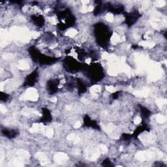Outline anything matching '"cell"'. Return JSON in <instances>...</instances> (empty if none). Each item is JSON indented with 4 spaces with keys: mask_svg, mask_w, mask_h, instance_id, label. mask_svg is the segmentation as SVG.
<instances>
[{
    "mask_svg": "<svg viewBox=\"0 0 167 167\" xmlns=\"http://www.w3.org/2000/svg\"><path fill=\"white\" fill-rule=\"evenodd\" d=\"M65 69L69 72H76L82 69L80 63L72 57L67 58L64 62Z\"/></svg>",
    "mask_w": 167,
    "mask_h": 167,
    "instance_id": "1",
    "label": "cell"
},
{
    "mask_svg": "<svg viewBox=\"0 0 167 167\" xmlns=\"http://www.w3.org/2000/svg\"><path fill=\"white\" fill-rule=\"evenodd\" d=\"M88 76L90 77V79L94 81H98L102 79L103 76V71L102 67L99 65H95L91 66L90 69H88Z\"/></svg>",
    "mask_w": 167,
    "mask_h": 167,
    "instance_id": "2",
    "label": "cell"
},
{
    "mask_svg": "<svg viewBox=\"0 0 167 167\" xmlns=\"http://www.w3.org/2000/svg\"><path fill=\"white\" fill-rule=\"evenodd\" d=\"M38 75H39L38 70L35 69V70H33L31 73L29 74V75H28L26 76V78H25V82H24L25 86H33V85L35 84L37 80Z\"/></svg>",
    "mask_w": 167,
    "mask_h": 167,
    "instance_id": "3",
    "label": "cell"
},
{
    "mask_svg": "<svg viewBox=\"0 0 167 167\" xmlns=\"http://www.w3.org/2000/svg\"><path fill=\"white\" fill-rule=\"evenodd\" d=\"M59 81L58 79L50 80L47 83V90L50 94H54L58 90V85Z\"/></svg>",
    "mask_w": 167,
    "mask_h": 167,
    "instance_id": "4",
    "label": "cell"
},
{
    "mask_svg": "<svg viewBox=\"0 0 167 167\" xmlns=\"http://www.w3.org/2000/svg\"><path fill=\"white\" fill-rule=\"evenodd\" d=\"M84 122L85 125L87 126V127H92L94 129L99 128V126H98L97 124L96 123V121L91 120V119L88 116H85Z\"/></svg>",
    "mask_w": 167,
    "mask_h": 167,
    "instance_id": "5",
    "label": "cell"
},
{
    "mask_svg": "<svg viewBox=\"0 0 167 167\" xmlns=\"http://www.w3.org/2000/svg\"><path fill=\"white\" fill-rule=\"evenodd\" d=\"M43 116H42V121L43 122H49L52 120V116L49 109H43L42 110Z\"/></svg>",
    "mask_w": 167,
    "mask_h": 167,
    "instance_id": "6",
    "label": "cell"
},
{
    "mask_svg": "<svg viewBox=\"0 0 167 167\" xmlns=\"http://www.w3.org/2000/svg\"><path fill=\"white\" fill-rule=\"evenodd\" d=\"M2 133L4 134V135L6 137H8L9 139H12L15 137L17 135V131L16 130H12V129H5V130H3Z\"/></svg>",
    "mask_w": 167,
    "mask_h": 167,
    "instance_id": "7",
    "label": "cell"
},
{
    "mask_svg": "<svg viewBox=\"0 0 167 167\" xmlns=\"http://www.w3.org/2000/svg\"><path fill=\"white\" fill-rule=\"evenodd\" d=\"M77 87H78V91L80 94H84L86 91V86L84 83L83 81L80 80H78L77 81Z\"/></svg>",
    "mask_w": 167,
    "mask_h": 167,
    "instance_id": "8",
    "label": "cell"
},
{
    "mask_svg": "<svg viewBox=\"0 0 167 167\" xmlns=\"http://www.w3.org/2000/svg\"><path fill=\"white\" fill-rule=\"evenodd\" d=\"M140 112L141 114H142V116L144 118H148L150 116V111L145 108V107H141Z\"/></svg>",
    "mask_w": 167,
    "mask_h": 167,
    "instance_id": "9",
    "label": "cell"
},
{
    "mask_svg": "<svg viewBox=\"0 0 167 167\" xmlns=\"http://www.w3.org/2000/svg\"><path fill=\"white\" fill-rule=\"evenodd\" d=\"M103 166H112V165L111 164V162L109 159H106V160L104 161L103 162Z\"/></svg>",
    "mask_w": 167,
    "mask_h": 167,
    "instance_id": "10",
    "label": "cell"
},
{
    "mask_svg": "<svg viewBox=\"0 0 167 167\" xmlns=\"http://www.w3.org/2000/svg\"><path fill=\"white\" fill-rule=\"evenodd\" d=\"M8 97H9V95H7L6 94H3V93H2V94H1V99L2 100V101H6L7 99H8Z\"/></svg>",
    "mask_w": 167,
    "mask_h": 167,
    "instance_id": "11",
    "label": "cell"
}]
</instances>
